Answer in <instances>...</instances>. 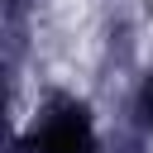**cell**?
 Here are the masks:
<instances>
[{
    "mask_svg": "<svg viewBox=\"0 0 153 153\" xmlns=\"http://www.w3.org/2000/svg\"><path fill=\"white\" fill-rule=\"evenodd\" d=\"M86 143H91V124L72 100L67 105H48L33 120V148L38 153H81Z\"/></svg>",
    "mask_w": 153,
    "mask_h": 153,
    "instance_id": "6da1fadb",
    "label": "cell"
},
{
    "mask_svg": "<svg viewBox=\"0 0 153 153\" xmlns=\"http://www.w3.org/2000/svg\"><path fill=\"white\" fill-rule=\"evenodd\" d=\"M134 115H139V124L143 129H153V67L139 76V86H134Z\"/></svg>",
    "mask_w": 153,
    "mask_h": 153,
    "instance_id": "7a4b0ae2",
    "label": "cell"
}]
</instances>
